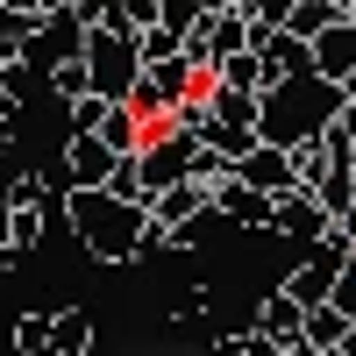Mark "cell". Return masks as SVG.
Masks as SVG:
<instances>
[{
    "label": "cell",
    "instance_id": "cell-2",
    "mask_svg": "<svg viewBox=\"0 0 356 356\" xmlns=\"http://www.w3.org/2000/svg\"><path fill=\"white\" fill-rule=\"evenodd\" d=\"M349 107V86L328 79V72H300V79H278L271 93H264V143H285V150H300V143L328 136V122Z\"/></svg>",
    "mask_w": 356,
    "mask_h": 356
},
{
    "label": "cell",
    "instance_id": "cell-13",
    "mask_svg": "<svg viewBox=\"0 0 356 356\" xmlns=\"http://www.w3.org/2000/svg\"><path fill=\"white\" fill-rule=\"evenodd\" d=\"M93 342H100L93 307H57V356H93Z\"/></svg>",
    "mask_w": 356,
    "mask_h": 356
},
{
    "label": "cell",
    "instance_id": "cell-8",
    "mask_svg": "<svg viewBox=\"0 0 356 356\" xmlns=\"http://www.w3.org/2000/svg\"><path fill=\"white\" fill-rule=\"evenodd\" d=\"M214 207H221L235 228H264V235H278V193H257V186H243V178H228V186L214 193Z\"/></svg>",
    "mask_w": 356,
    "mask_h": 356
},
{
    "label": "cell",
    "instance_id": "cell-7",
    "mask_svg": "<svg viewBox=\"0 0 356 356\" xmlns=\"http://www.w3.org/2000/svg\"><path fill=\"white\" fill-rule=\"evenodd\" d=\"M114 164H122V150L93 129V136H65V178L72 186H107Z\"/></svg>",
    "mask_w": 356,
    "mask_h": 356
},
{
    "label": "cell",
    "instance_id": "cell-23",
    "mask_svg": "<svg viewBox=\"0 0 356 356\" xmlns=\"http://www.w3.org/2000/svg\"><path fill=\"white\" fill-rule=\"evenodd\" d=\"M107 186L122 193V200H143V207H150V178H143V164H136V157H122V164H114V178H107Z\"/></svg>",
    "mask_w": 356,
    "mask_h": 356
},
{
    "label": "cell",
    "instance_id": "cell-4",
    "mask_svg": "<svg viewBox=\"0 0 356 356\" xmlns=\"http://www.w3.org/2000/svg\"><path fill=\"white\" fill-rule=\"evenodd\" d=\"M207 136H193V129H157L150 143L136 150V164H143V178H150V207H157V193L164 186H178V178H193V150H200Z\"/></svg>",
    "mask_w": 356,
    "mask_h": 356
},
{
    "label": "cell",
    "instance_id": "cell-35",
    "mask_svg": "<svg viewBox=\"0 0 356 356\" xmlns=\"http://www.w3.org/2000/svg\"><path fill=\"white\" fill-rule=\"evenodd\" d=\"M328 356H342V349H328Z\"/></svg>",
    "mask_w": 356,
    "mask_h": 356
},
{
    "label": "cell",
    "instance_id": "cell-21",
    "mask_svg": "<svg viewBox=\"0 0 356 356\" xmlns=\"http://www.w3.org/2000/svg\"><path fill=\"white\" fill-rule=\"evenodd\" d=\"M15 207V200H8ZM8 243L29 257V250H43V207H15V235H8Z\"/></svg>",
    "mask_w": 356,
    "mask_h": 356
},
{
    "label": "cell",
    "instance_id": "cell-29",
    "mask_svg": "<svg viewBox=\"0 0 356 356\" xmlns=\"http://www.w3.org/2000/svg\"><path fill=\"white\" fill-rule=\"evenodd\" d=\"M8 8H22V15H50V8H65V0H8Z\"/></svg>",
    "mask_w": 356,
    "mask_h": 356
},
{
    "label": "cell",
    "instance_id": "cell-3",
    "mask_svg": "<svg viewBox=\"0 0 356 356\" xmlns=\"http://www.w3.org/2000/svg\"><path fill=\"white\" fill-rule=\"evenodd\" d=\"M86 65H93V86H100L107 100H136L150 57H143V36H122V29H86Z\"/></svg>",
    "mask_w": 356,
    "mask_h": 356
},
{
    "label": "cell",
    "instance_id": "cell-16",
    "mask_svg": "<svg viewBox=\"0 0 356 356\" xmlns=\"http://www.w3.org/2000/svg\"><path fill=\"white\" fill-rule=\"evenodd\" d=\"M349 328H356V321H349L342 307H328V300H321V307H307V342H321V349H342V342H349Z\"/></svg>",
    "mask_w": 356,
    "mask_h": 356
},
{
    "label": "cell",
    "instance_id": "cell-11",
    "mask_svg": "<svg viewBox=\"0 0 356 356\" xmlns=\"http://www.w3.org/2000/svg\"><path fill=\"white\" fill-rule=\"evenodd\" d=\"M207 207H214V186H200V178H178V186H164V193H157L150 214H157V221H171V228H186L193 214H207Z\"/></svg>",
    "mask_w": 356,
    "mask_h": 356
},
{
    "label": "cell",
    "instance_id": "cell-1",
    "mask_svg": "<svg viewBox=\"0 0 356 356\" xmlns=\"http://www.w3.org/2000/svg\"><path fill=\"white\" fill-rule=\"evenodd\" d=\"M65 221L79 235V250L93 257V264H136V257H150V207L143 200H122L114 186H72L65 193Z\"/></svg>",
    "mask_w": 356,
    "mask_h": 356
},
{
    "label": "cell",
    "instance_id": "cell-6",
    "mask_svg": "<svg viewBox=\"0 0 356 356\" xmlns=\"http://www.w3.org/2000/svg\"><path fill=\"white\" fill-rule=\"evenodd\" d=\"M235 178H243V186H257V193H300V157L285 150V143H257V150L235 164Z\"/></svg>",
    "mask_w": 356,
    "mask_h": 356
},
{
    "label": "cell",
    "instance_id": "cell-26",
    "mask_svg": "<svg viewBox=\"0 0 356 356\" xmlns=\"http://www.w3.org/2000/svg\"><path fill=\"white\" fill-rule=\"evenodd\" d=\"M292 8H300V0H250V22H271V29H285V22H292Z\"/></svg>",
    "mask_w": 356,
    "mask_h": 356
},
{
    "label": "cell",
    "instance_id": "cell-28",
    "mask_svg": "<svg viewBox=\"0 0 356 356\" xmlns=\"http://www.w3.org/2000/svg\"><path fill=\"white\" fill-rule=\"evenodd\" d=\"M22 122V93H15V86H0V129H15Z\"/></svg>",
    "mask_w": 356,
    "mask_h": 356
},
{
    "label": "cell",
    "instance_id": "cell-17",
    "mask_svg": "<svg viewBox=\"0 0 356 356\" xmlns=\"http://www.w3.org/2000/svg\"><path fill=\"white\" fill-rule=\"evenodd\" d=\"M221 235H235V221L221 214V207H207V214H193L186 228H178V250H207V243H221Z\"/></svg>",
    "mask_w": 356,
    "mask_h": 356
},
{
    "label": "cell",
    "instance_id": "cell-33",
    "mask_svg": "<svg viewBox=\"0 0 356 356\" xmlns=\"http://www.w3.org/2000/svg\"><path fill=\"white\" fill-rule=\"evenodd\" d=\"M342 86H349V100H356V72H349V79H342Z\"/></svg>",
    "mask_w": 356,
    "mask_h": 356
},
{
    "label": "cell",
    "instance_id": "cell-31",
    "mask_svg": "<svg viewBox=\"0 0 356 356\" xmlns=\"http://www.w3.org/2000/svg\"><path fill=\"white\" fill-rule=\"evenodd\" d=\"M15 264H22V250H15V243H0V278H8Z\"/></svg>",
    "mask_w": 356,
    "mask_h": 356
},
{
    "label": "cell",
    "instance_id": "cell-18",
    "mask_svg": "<svg viewBox=\"0 0 356 356\" xmlns=\"http://www.w3.org/2000/svg\"><path fill=\"white\" fill-rule=\"evenodd\" d=\"M193 178H200V186H228V178H235V157L228 150H214V143H200V150H193Z\"/></svg>",
    "mask_w": 356,
    "mask_h": 356
},
{
    "label": "cell",
    "instance_id": "cell-36",
    "mask_svg": "<svg viewBox=\"0 0 356 356\" xmlns=\"http://www.w3.org/2000/svg\"><path fill=\"white\" fill-rule=\"evenodd\" d=\"M72 8H79V0H72Z\"/></svg>",
    "mask_w": 356,
    "mask_h": 356
},
{
    "label": "cell",
    "instance_id": "cell-25",
    "mask_svg": "<svg viewBox=\"0 0 356 356\" xmlns=\"http://www.w3.org/2000/svg\"><path fill=\"white\" fill-rule=\"evenodd\" d=\"M235 356H285V342L264 335V328H243V335H235Z\"/></svg>",
    "mask_w": 356,
    "mask_h": 356
},
{
    "label": "cell",
    "instance_id": "cell-14",
    "mask_svg": "<svg viewBox=\"0 0 356 356\" xmlns=\"http://www.w3.org/2000/svg\"><path fill=\"white\" fill-rule=\"evenodd\" d=\"M43 93H50L57 107H72V100H86V93H100V86H93V65H86V50H79V57H65V65L43 79Z\"/></svg>",
    "mask_w": 356,
    "mask_h": 356
},
{
    "label": "cell",
    "instance_id": "cell-22",
    "mask_svg": "<svg viewBox=\"0 0 356 356\" xmlns=\"http://www.w3.org/2000/svg\"><path fill=\"white\" fill-rule=\"evenodd\" d=\"M178 50H186V29H171V22L143 29V57H150V65H157V57H178Z\"/></svg>",
    "mask_w": 356,
    "mask_h": 356
},
{
    "label": "cell",
    "instance_id": "cell-12",
    "mask_svg": "<svg viewBox=\"0 0 356 356\" xmlns=\"http://www.w3.org/2000/svg\"><path fill=\"white\" fill-rule=\"evenodd\" d=\"M15 356H57V307H22L15 314Z\"/></svg>",
    "mask_w": 356,
    "mask_h": 356
},
{
    "label": "cell",
    "instance_id": "cell-5",
    "mask_svg": "<svg viewBox=\"0 0 356 356\" xmlns=\"http://www.w3.org/2000/svg\"><path fill=\"white\" fill-rule=\"evenodd\" d=\"M278 235H285V243H300V250H314V243H328V235H335V214H328V200H321V193H285L278 200Z\"/></svg>",
    "mask_w": 356,
    "mask_h": 356
},
{
    "label": "cell",
    "instance_id": "cell-34",
    "mask_svg": "<svg viewBox=\"0 0 356 356\" xmlns=\"http://www.w3.org/2000/svg\"><path fill=\"white\" fill-rule=\"evenodd\" d=\"M349 22H356V0H349Z\"/></svg>",
    "mask_w": 356,
    "mask_h": 356
},
{
    "label": "cell",
    "instance_id": "cell-19",
    "mask_svg": "<svg viewBox=\"0 0 356 356\" xmlns=\"http://www.w3.org/2000/svg\"><path fill=\"white\" fill-rule=\"evenodd\" d=\"M107 107H114L107 93H86V100H72V107H65V136H93V129L107 122Z\"/></svg>",
    "mask_w": 356,
    "mask_h": 356
},
{
    "label": "cell",
    "instance_id": "cell-10",
    "mask_svg": "<svg viewBox=\"0 0 356 356\" xmlns=\"http://www.w3.org/2000/svg\"><path fill=\"white\" fill-rule=\"evenodd\" d=\"M314 72H328V79H349V72H356V22H349V15L314 36Z\"/></svg>",
    "mask_w": 356,
    "mask_h": 356
},
{
    "label": "cell",
    "instance_id": "cell-32",
    "mask_svg": "<svg viewBox=\"0 0 356 356\" xmlns=\"http://www.w3.org/2000/svg\"><path fill=\"white\" fill-rule=\"evenodd\" d=\"M214 8H228V15H250V0H214Z\"/></svg>",
    "mask_w": 356,
    "mask_h": 356
},
{
    "label": "cell",
    "instance_id": "cell-9",
    "mask_svg": "<svg viewBox=\"0 0 356 356\" xmlns=\"http://www.w3.org/2000/svg\"><path fill=\"white\" fill-rule=\"evenodd\" d=\"M250 321H257L264 335H278V342H300V335H307V307L292 300L285 285H271V292H264V300H257V314H250Z\"/></svg>",
    "mask_w": 356,
    "mask_h": 356
},
{
    "label": "cell",
    "instance_id": "cell-15",
    "mask_svg": "<svg viewBox=\"0 0 356 356\" xmlns=\"http://www.w3.org/2000/svg\"><path fill=\"white\" fill-rule=\"evenodd\" d=\"M342 15H349V0H300V8H292V22H285V29H292V36H307V43H314L321 29H335Z\"/></svg>",
    "mask_w": 356,
    "mask_h": 356
},
{
    "label": "cell",
    "instance_id": "cell-27",
    "mask_svg": "<svg viewBox=\"0 0 356 356\" xmlns=\"http://www.w3.org/2000/svg\"><path fill=\"white\" fill-rule=\"evenodd\" d=\"M328 307H342V314L356 321V264H342V278H335V292H328Z\"/></svg>",
    "mask_w": 356,
    "mask_h": 356
},
{
    "label": "cell",
    "instance_id": "cell-24",
    "mask_svg": "<svg viewBox=\"0 0 356 356\" xmlns=\"http://www.w3.org/2000/svg\"><path fill=\"white\" fill-rule=\"evenodd\" d=\"M50 186H57V178H43V171H22L15 186H8V200H15V207H43V200H50Z\"/></svg>",
    "mask_w": 356,
    "mask_h": 356
},
{
    "label": "cell",
    "instance_id": "cell-20",
    "mask_svg": "<svg viewBox=\"0 0 356 356\" xmlns=\"http://www.w3.org/2000/svg\"><path fill=\"white\" fill-rule=\"evenodd\" d=\"M214 307H221V292H214V285H186V292H178V307H171V321L186 328V321H207Z\"/></svg>",
    "mask_w": 356,
    "mask_h": 356
},
{
    "label": "cell",
    "instance_id": "cell-30",
    "mask_svg": "<svg viewBox=\"0 0 356 356\" xmlns=\"http://www.w3.org/2000/svg\"><path fill=\"white\" fill-rule=\"evenodd\" d=\"M335 235H342V243H356V207H349V214H335Z\"/></svg>",
    "mask_w": 356,
    "mask_h": 356
}]
</instances>
